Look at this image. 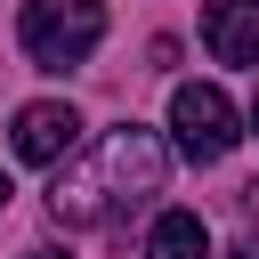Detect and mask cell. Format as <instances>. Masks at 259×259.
Wrapping results in <instances>:
<instances>
[{"mask_svg":"<svg viewBox=\"0 0 259 259\" xmlns=\"http://www.w3.org/2000/svg\"><path fill=\"white\" fill-rule=\"evenodd\" d=\"M146 194H162V138L138 130V121H121V130L97 138V154H81V162L57 170L49 210H57L65 227H113V219H130Z\"/></svg>","mask_w":259,"mask_h":259,"instance_id":"1","label":"cell"},{"mask_svg":"<svg viewBox=\"0 0 259 259\" xmlns=\"http://www.w3.org/2000/svg\"><path fill=\"white\" fill-rule=\"evenodd\" d=\"M16 40H24V57H32L40 73H73V65H89L97 40H105V0H24Z\"/></svg>","mask_w":259,"mask_h":259,"instance_id":"2","label":"cell"},{"mask_svg":"<svg viewBox=\"0 0 259 259\" xmlns=\"http://www.w3.org/2000/svg\"><path fill=\"white\" fill-rule=\"evenodd\" d=\"M170 138H178L186 162H227L235 138H243V113L227 105V89H210V81H178V89H170Z\"/></svg>","mask_w":259,"mask_h":259,"instance_id":"3","label":"cell"},{"mask_svg":"<svg viewBox=\"0 0 259 259\" xmlns=\"http://www.w3.org/2000/svg\"><path fill=\"white\" fill-rule=\"evenodd\" d=\"M73 146H81V113H73V105L40 97V105L16 113V162H40V170H49V162H65Z\"/></svg>","mask_w":259,"mask_h":259,"instance_id":"4","label":"cell"},{"mask_svg":"<svg viewBox=\"0 0 259 259\" xmlns=\"http://www.w3.org/2000/svg\"><path fill=\"white\" fill-rule=\"evenodd\" d=\"M202 49L219 65H259V0H210L202 8Z\"/></svg>","mask_w":259,"mask_h":259,"instance_id":"5","label":"cell"},{"mask_svg":"<svg viewBox=\"0 0 259 259\" xmlns=\"http://www.w3.org/2000/svg\"><path fill=\"white\" fill-rule=\"evenodd\" d=\"M146 259H210V227L194 210H162L146 227Z\"/></svg>","mask_w":259,"mask_h":259,"instance_id":"6","label":"cell"},{"mask_svg":"<svg viewBox=\"0 0 259 259\" xmlns=\"http://www.w3.org/2000/svg\"><path fill=\"white\" fill-rule=\"evenodd\" d=\"M227 259H259V243H235V251H227Z\"/></svg>","mask_w":259,"mask_h":259,"instance_id":"7","label":"cell"},{"mask_svg":"<svg viewBox=\"0 0 259 259\" xmlns=\"http://www.w3.org/2000/svg\"><path fill=\"white\" fill-rule=\"evenodd\" d=\"M24 259H65V251H49V243H40V251H24Z\"/></svg>","mask_w":259,"mask_h":259,"instance_id":"8","label":"cell"},{"mask_svg":"<svg viewBox=\"0 0 259 259\" xmlns=\"http://www.w3.org/2000/svg\"><path fill=\"white\" fill-rule=\"evenodd\" d=\"M0 210H8V170H0Z\"/></svg>","mask_w":259,"mask_h":259,"instance_id":"9","label":"cell"},{"mask_svg":"<svg viewBox=\"0 0 259 259\" xmlns=\"http://www.w3.org/2000/svg\"><path fill=\"white\" fill-rule=\"evenodd\" d=\"M251 130H259V105H251Z\"/></svg>","mask_w":259,"mask_h":259,"instance_id":"10","label":"cell"}]
</instances>
